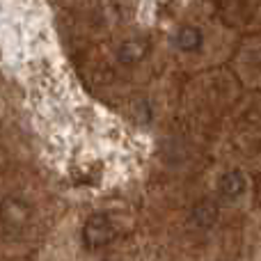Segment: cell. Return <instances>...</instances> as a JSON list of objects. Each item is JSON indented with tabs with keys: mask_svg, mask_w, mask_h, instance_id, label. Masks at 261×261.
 Wrapping results in <instances>:
<instances>
[{
	"mask_svg": "<svg viewBox=\"0 0 261 261\" xmlns=\"http://www.w3.org/2000/svg\"><path fill=\"white\" fill-rule=\"evenodd\" d=\"M216 216H218V206L213 202H202V204H197V208H195V220L204 227L213 225V222H216Z\"/></svg>",
	"mask_w": 261,
	"mask_h": 261,
	"instance_id": "obj_5",
	"label": "cell"
},
{
	"mask_svg": "<svg viewBox=\"0 0 261 261\" xmlns=\"http://www.w3.org/2000/svg\"><path fill=\"white\" fill-rule=\"evenodd\" d=\"M245 188H248V181H245L243 172H239V170L227 172V174L220 179V184H218L220 197L229 199V202H236V199L245 193Z\"/></svg>",
	"mask_w": 261,
	"mask_h": 261,
	"instance_id": "obj_2",
	"label": "cell"
},
{
	"mask_svg": "<svg viewBox=\"0 0 261 261\" xmlns=\"http://www.w3.org/2000/svg\"><path fill=\"white\" fill-rule=\"evenodd\" d=\"M115 239V225L106 213H94L87 218L85 227H83V243L87 250H101Z\"/></svg>",
	"mask_w": 261,
	"mask_h": 261,
	"instance_id": "obj_1",
	"label": "cell"
},
{
	"mask_svg": "<svg viewBox=\"0 0 261 261\" xmlns=\"http://www.w3.org/2000/svg\"><path fill=\"white\" fill-rule=\"evenodd\" d=\"M202 41H204V37L197 28H184V30L176 35V44L184 50H197L199 46H202Z\"/></svg>",
	"mask_w": 261,
	"mask_h": 261,
	"instance_id": "obj_4",
	"label": "cell"
},
{
	"mask_svg": "<svg viewBox=\"0 0 261 261\" xmlns=\"http://www.w3.org/2000/svg\"><path fill=\"white\" fill-rule=\"evenodd\" d=\"M147 53H149L147 41L130 39V41H124V44L119 46L117 58H119V62H124V64H135V62H140Z\"/></svg>",
	"mask_w": 261,
	"mask_h": 261,
	"instance_id": "obj_3",
	"label": "cell"
}]
</instances>
